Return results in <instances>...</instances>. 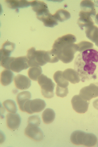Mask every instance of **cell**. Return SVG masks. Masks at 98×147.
Returning a JSON list of instances; mask_svg holds the SVG:
<instances>
[{"label":"cell","mask_w":98,"mask_h":147,"mask_svg":"<svg viewBox=\"0 0 98 147\" xmlns=\"http://www.w3.org/2000/svg\"><path fill=\"white\" fill-rule=\"evenodd\" d=\"M82 81L96 79L98 72V51L95 48L80 53L76 57L74 65Z\"/></svg>","instance_id":"cell-1"},{"label":"cell","mask_w":98,"mask_h":147,"mask_svg":"<svg viewBox=\"0 0 98 147\" xmlns=\"http://www.w3.org/2000/svg\"><path fill=\"white\" fill-rule=\"evenodd\" d=\"M76 36L68 34L57 39L52 46V51L58 56L59 60L64 63L72 62L74 58V55L77 51Z\"/></svg>","instance_id":"cell-2"},{"label":"cell","mask_w":98,"mask_h":147,"mask_svg":"<svg viewBox=\"0 0 98 147\" xmlns=\"http://www.w3.org/2000/svg\"><path fill=\"white\" fill-rule=\"evenodd\" d=\"M1 65L6 69L11 70L16 73L20 72L30 67L27 56L16 58L7 57L1 60Z\"/></svg>","instance_id":"cell-3"},{"label":"cell","mask_w":98,"mask_h":147,"mask_svg":"<svg viewBox=\"0 0 98 147\" xmlns=\"http://www.w3.org/2000/svg\"><path fill=\"white\" fill-rule=\"evenodd\" d=\"M70 140L72 143L76 145L92 147L96 145L97 139L94 134L87 133L81 130H76L72 134Z\"/></svg>","instance_id":"cell-4"},{"label":"cell","mask_w":98,"mask_h":147,"mask_svg":"<svg viewBox=\"0 0 98 147\" xmlns=\"http://www.w3.org/2000/svg\"><path fill=\"white\" fill-rule=\"evenodd\" d=\"M45 51H36L33 47L28 49L27 57L30 67L43 66L46 64L47 63L45 59Z\"/></svg>","instance_id":"cell-5"},{"label":"cell","mask_w":98,"mask_h":147,"mask_svg":"<svg viewBox=\"0 0 98 147\" xmlns=\"http://www.w3.org/2000/svg\"><path fill=\"white\" fill-rule=\"evenodd\" d=\"M38 84L41 88V93L44 98H51L54 96V90L55 84L50 78L42 74L38 80Z\"/></svg>","instance_id":"cell-6"},{"label":"cell","mask_w":98,"mask_h":147,"mask_svg":"<svg viewBox=\"0 0 98 147\" xmlns=\"http://www.w3.org/2000/svg\"><path fill=\"white\" fill-rule=\"evenodd\" d=\"M36 15L38 20L42 21L45 27L53 28L58 25V21L50 13L48 7L37 11Z\"/></svg>","instance_id":"cell-7"},{"label":"cell","mask_w":98,"mask_h":147,"mask_svg":"<svg viewBox=\"0 0 98 147\" xmlns=\"http://www.w3.org/2000/svg\"><path fill=\"white\" fill-rule=\"evenodd\" d=\"M46 106V103L42 99H35L33 100H30L26 102L24 106V112L29 114L39 113L43 110Z\"/></svg>","instance_id":"cell-8"},{"label":"cell","mask_w":98,"mask_h":147,"mask_svg":"<svg viewBox=\"0 0 98 147\" xmlns=\"http://www.w3.org/2000/svg\"><path fill=\"white\" fill-rule=\"evenodd\" d=\"M79 95L84 100L89 101L98 97V83H93L81 89Z\"/></svg>","instance_id":"cell-9"},{"label":"cell","mask_w":98,"mask_h":147,"mask_svg":"<svg viewBox=\"0 0 98 147\" xmlns=\"http://www.w3.org/2000/svg\"><path fill=\"white\" fill-rule=\"evenodd\" d=\"M73 108L76 113H84L88 110L90 101L84 100L80 95L74 96L71 101Z\"/></svg>","instance_id":"cell-10"},{"label":"cell","mask_w":98,"mask_h":147,"mask_svg":"<svg viewBox=\"0 0 98 147\" xmlns=\"http://www.w3.org/2000/svg\"><path fill=\"white\" fill-rule=\"evenodd\" d=\"M24 133L26 136L35 141H41L44 138L43 132L40 128L35 125L28 124Z\"/></svg>","instance_id":"cell-11"},{"label":"cell","mask_w":98,"mask_h":147,"mask_svg":"<svg viewBox=\"0 0 98 147\" xmlns=\"http://www.w3.org/2000/svg\"><path fill=\"white\" fill-rule=\"evenodd\" d=\"M7 126L9 129L15 130L18 129L21 124V118L18 113H9L6 116Z\"/></svg>","instance_id":"cell-12"},{"label":"cell","mask_w":98,"mask_h":147,"mask_svg":"<svg viewBox=\"0 0 98 147\" xmlns=\"http://www.w3.org/2000/svg\"><path fill=\"white\" fill-rule=\"evenodd\" d=\"M14 83L16 88L21 90L29 88L31 85V81L29 78L21 74H18L14 78Z\"/></svg>","instance_id":"cell-13"},{"label":"cell","mask_w":98,"mask_h":147,"mask_svg":"<svg viewBox=\"0 0 98 147\" xmlns=\"http://www.w3.org/2000/svg\"><path fill=\"white\" fill-rule=\"evenodd\" d=\"M79 16L80 18L78 19L77 23L81 30H83L84 27L86 28L94 25L91 18L92 16L90 13L81 11Z\"/></svg>","instance_id":"cell-14"},{"label":"cell","mask_w":98,"mask_h":147,"mask_svg":"<svg viewBox=\"0 0 98 147\" xmlns=\"http://www.w3.org/2000/svg\"><path fill=\"white\" fill-rule=\"evenodd\" d=\"M63 77L68 81L71 84H75L79 82L80 78L75 70L71 68L66 69L63 72Z\"/></svg>","instance_id":"cell-15"},{"label":"cell","mask_w":98,"mask_h":147,"mask_svg":"<svg viewBox=\"0 0 98 147\" xmlns=\"http://www.w3.org/2000/svg\"><path fill=\"white\" fill-rule=\"evenodd\" d=\"M15 44L13 42L8 41L5 42L0 51L1 60L7 57L10 56L12 53L15 50Z\"/></svg>","instance_id":"cell-16"},{"label":"cell","mask_w":98,"mask_h":147,"mask_svg":"<svg viewBox=\"0 0 98 147\" xmlns=\"http://www.w3.org/2000/svg\"><path fill=\"white\" fill-rule=\"evenodd\" d=\"M31 97L32 95L30 92L28 91L21 92L18 94L16 96V101L19 108L21 111L24 112V106L26 102L30 100Z\"/></svg>","instance_id":"cell-17"},{"label":"cell","mask_w":98,"mask_h":147,"mask_svg":"<svg viewBox=\"0 0 98 147\" xmlns=\"http://www.w3.org/2000/svg\"><path fill=\"white\" fill-rule=\"evenodd\" d=\"M15 78L14 73L9 70L5 69L1 74V82L4 86H7L12 82Z\"/></svg>","instance_id":"cell-18"},{"label":"cell","mask_w":98,"mask_h":147,"mask_svg":"<svg viewBox=\"0 0 98 147\" xmlns=\"http://www.w3.org/2000/svg\"><path fill=\"white\" fill-rule=\"evenodd\" d=\"M80 7L82 10L88 13L94 17L96 15V11L95 5L93 2L90 1H83L81 2Z\"/></svg>","instance_id":"cell-19"},{"label":"cell","mask_w":98,"mask_h":147,"mask_svg":"<svg viewBox=\"0 0 98 147\" xmlns=\"http://www.w3.org/2000/svg\"><path fill=\"white\" fill-rule=\"evenodd\" d=\"M7 5L12 9L27 7L31 5V1H6Z\"/></svg>","instance_id":"cell-20"},{"label":"cell","mask_w":98,"mask_h":147,"mask_svg":"<svg viewBox=\"0 0 98 147\" xmlns=\"http://www.w3.org/2000/svg\"><path fill=\"white\" fill-rule=\"evenodd\" d=\"M63 72L61 71H58L55 73L53 78L55 81L57 83V86L59 87L66 88L69 84L68 81L63 77Z\"/></svg>","instance_id":"cell-21"},{"label":"cell","mask_w":98,"mask_h":147,"mask_svg":"<svg viewBox=\"0 0 98 147\" xmlns=\"http://www.w3.org/2000/svg\"><path fill=\"white\" fill-rule=\"evenodd\" d=\"M55 113L51 109H46L43 113L42 118L45 124H49L53 122L55 118Z\"/></svg>","instance_id":"cell-22"},{"label":"cell","mask_w":98,"mask_h":147,"mask_svg":"<svg viewBox=\"0 0 98 147\" xmlns=\"http://www.w3.org/2000/svg\"><path fill=\"white\" fill-rule=\"evenodd\" d=\"M86 36L93 42H95L98 37V28L94 25L85 28Z\"/></svg>","instance_id":"cell-23"},{"label":"cell","mask_w":98,"mask_h":147,"mask_svg":"<svg viewBox=\"0 0 98 147\" xmlns=\"http://www.w3.org/2000/svg\"><path fill=\"white\" fill-rule=\"evenodd\" d=\"M53 15L57 20L60 22H63L67 20L71 17L70 13L68 11L63 9H59Z\"/></svg>","instance_id":"cell-24"},{"label":"cell","mask_w":98,"mask_h":147,"mask_svg":"<svg viewBox=\"0 0 98 147\" xmlns=\"http://www.w3.org/2000/svg\"><path fill=\"white\" fill-rule=\"evenodd\" d=\"M42 73V69L41 66H36L29 68L28 71V75L30 79L34 81H37Z\"/></svg>","instance_id":"cell-25"},{"label":"cell","mask_w":98,"mask_h":147,"mask_svg":"<svg viewBox=\"0 0 98 147\" xmlns=\"http://www.w3.org/2000/svg\"><path fill=\"white\" fill-rule=\"evenodd\" d=\"M3 105L8 112L16 113L17 111V108L15 102L11 99H8L5 101L3 103Z\"/></svg>","instance_id":"cell-26"},{"label":"cell","mask_w":98,"mask_h":147,"mask_svg":"<svg viewBox=\"0 0 98 147\" xmlns=\"http://www.w3.org/2000/svg\"><path fill=\"white\" fill-rule=\"evenodd\" d=\"M45 59L47 63H51L58 62L59 60L58 56L52 50L51 51H45Z\"/></svg>","instance_id":"cell-27"},{"label":"cell","mask_w":98,"mask_h":147,"mask_svg":"<svg viewBox=\"0 0 98 147\" xmlns=\"http://www.w3.org/2000/svg\"><path fill=\"white\" fill-rule=\"evenodd\" d=\"M77 45V51L82 53L84 51L92 49L94 47V44L89 42L83 41Z\"/></svg>","instance_id":"cell-28"},{"label":"cell","mask_w":98,"mask_h":147,"mask_svg":"<svg viewBox=\"0 0 98 147\" xmlns=\"http://www.w3.org/2000/svg\"><path fill=\"white\" fill-rule=\"evenodd\" d=\"M41 121L40 117L37 115L30 116L28 117V125H35L39 127L41 124Z\"/></svg>","instance_id":"cell-29"},{"label":"cell","mask_w":98,"mask_h":147,"mask_svg":"<svg viewBox=\"0 0 98 147\" xmlns=\"http://www.w3.org/2000/svg\"><path fill=\"white\" fill-rule=\"evenodd\" d=\"M68 93V87L64 88L57 86L56 94L57 96L64 98L67 96Z\"/></svg>","instance_id":"cell-30"},{"label":"cell","mask_w":98,"mask_h":147,"mask_svg":"<svg viewBox=\"0 0 98 147\" xmlns=\"http://www.w3.org/2000/svg\"><path fill=\"white\" fill-rule=\"evenodd\" d=\"M93 106L97 110H98V99L95 100L93 102Z\"/></svg>","instance_id":"cell-31"},{"label":"cell","mask_w":98,"mask_h":147,"mask_svg":"<svg viewBox=\"0 0 98 147\" xmlns=\"http://www.w3.org/2000/svg\"><path fill=\"white\" fill-rule=\"evenodd\" d=\"M95 22L98 25V13L95 16Z\"/></svg>","instance_id":"cell-32"},{"label":"cell","mask_w":98,"mask_h":147,"mask_svg":"<svg viewBox=\"0 0 98 147\" xmlns=\"http://www.w3.org/2000/svg\"><path fill=\"white\" fill-rule=\"evenodd\" d=\"M95 43L96 46L98 47V37H97L96 41H95Z\"/></svg>","instance_id":"cell-33"}]
</instances>
